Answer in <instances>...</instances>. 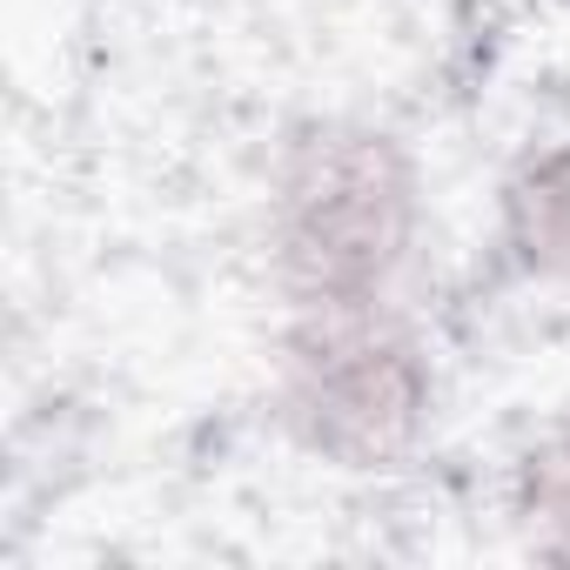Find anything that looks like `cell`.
Segmentation results:
<instances>
[{
    "mask_svg": "<svg viewBox=\"0 0 570 570\" xmlns=\"http://www.w3.org/2000/svg\"><path fill=\"white\" fill-rule=\"evenodd\" d=\"M423 228L416 155L370 121H309L268 175V268L289 309L383 303Z\"/></svg>",
    "mask_w": 570,
    "mask_h": 570,
    "instance_id": "1",
    "label": "cell"
},
{
    "mask_svg": "<svg viewBox=\"0 0 570 570\" xmlns=\"http://www.w3.org/2000/svg\"><path fill=\"white\" fill-rule=\"evenodd\" d=\"M436 410V370L390 303L289 309L275 416L336 470H396L416 456Z\"/></svg>",
    "mask_w": 570,
    "mask_h": 570,
    "instance_id": "2",
    "label": "cell"
},
{
    "mask_svg": "<svg viewBox=\"0 0 570 570\" xmlns=\"http://www.w3.org/2000/svg\"><path fill=\"white\" fill-rule=\"evenodd\" d=\"M503 255L537 282H570V141L523 155L497 195Z\"/></svg>",
    "mask_w": 570,
    "mask_h": 570,
    "instance_id": "3",
    "label": "cell"
},
{
    "mask_svg": "<svg viewBox=\"0 0 570 570\" xmlns=\"http://www.w3.org/2000/svg\"><path fill=\"white\" fill-rule=\"evenodd\" d=\"M517 523L537 557L570 563V416L537 436L517 463Z\"/></svg>",
    "mask_w": 570,
    "mask_h": 570,
    "instance_id": "4",
    "label": "cell"
}]
</instances>
